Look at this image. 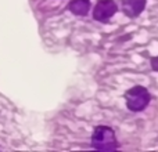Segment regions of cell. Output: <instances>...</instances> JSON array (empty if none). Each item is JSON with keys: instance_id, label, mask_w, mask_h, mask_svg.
Instances as JSON below:
<instances>
[{"instance_id": "cell-1", "label": "cell", "mask_w": 158, "mask_h": 152, "mask_svg": "<svg viewBox=\"0 0 158 152\" xmlns=\"http://www.w3.org/2000/svg\"><path fill=\"white\" fill-rule=\"evenodd\" d=\"M92 144L98 151H114L118 148L115 133L108 126H97L92 134Z\"/></svg>"}, {"instance_id": "cell-2", "label": "cell", "mask_w": 158, "mask_h": 152, "mask_svg": "<svg viewBox=\"0 0 158 152\" xmlns=\"http://www.w3.org/2000/svg\"><path fill=\"white\" fill-rule=\"evenodd\" d=\"M126 105L131 111L140 112L150 102V93L143 86H135L126 93Z\"/></svg>"}, {"instance_id": "cell-3", "label": "cell", "mask_w": 158, "mask_h": 152, "mask_svg": "<svg viewBox=\"0 0 158 152\" xmlns=\"http://www.w3.org/2000/svg\"><path fill=\"white\" fill-rule=\"evenodd\" d=\"M115 13H117V3L114 0H100L94 6L93 18L100 22H107Z\"/></svg>"}, {"instance_id": "cell-4", "label": "cell", "mask_w": 158, "mask_h": 152, "mask_svg": "<svg viewBox=\"0 0 158 152\" xmlns=\"http://www.w3.org/2000/svg\"><path fill=\"white\" fill-rule=\"evenodd\" d=\"M146 0H122V10L131 18H136L143 13Z\"/></svg>"}, {"instance_id": "cell-5", "label": "cell", "mask_w": 158, "mask_h": 152, "mask_svg": "<svg viewBox=\"0 0 158 152\" xmlns=\"http://www.w3.org/2000/svg\"><path fill=\"white\" fill-rule=\"evenodd\" d=\"M68 8L75 15H86L90 8V0H72Z\"/></svg>"}, {"instance_id": "cell-6", "label": "cell", "mask_w": 158, "mask_h": 152, "mask_svg": "<svg viewBox=\"0 0 158 152\" xmlns=\"http://www.w3.org/2000/svg\"><path fill=\"white\" fill-rule=\"evenodd\" d=\"M151 66H153L154 71L158 72V57H154L153 60H151Z\"/></svg>"}]
</instances>
